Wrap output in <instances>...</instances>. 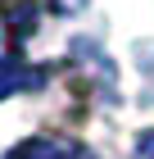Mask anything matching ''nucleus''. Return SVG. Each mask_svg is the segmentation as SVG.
<instances>
[{
	"instance_id": "f257e3e1",
	"label": "nucleus",
	"mask_w": 154,
	"mask_h": 159,
	"mask_svg": "<svg viewBox=\"0 0 154 159\" xmlns=\"http://www.w3.org/2000/svg\"><path fill=\"white\" fill-rule=\"evenodd\" d=\"M9 159H86V155L77 146H68V141H41L36 136V141H23Z\"/></svg>"
},
{
	"instance_id": "f03ea898",
	"label": "nucleus",
	"mask_w": 154,
	"mask_h": 159,
	"mask_svg": "<svg viewBox=\"0 0 154 159\" xmlns=\"http://www.w3.org/2000/svg\"><path fill=\"white\" fill-rule=\"evenodd\" d=\"M41 77L32 73V68H23V64H14V59H5L0 64V100L9 96V91H18V86H36Z\"/></svg>"
},
{
	"instance_id": "7ed1b4c3",
	"label": "nucleus",
	"mask_w": 154,
	"mask_h": 159,
	"mask_svg": "<svg viewBox=\"0 0 154 159\" xmlns=\"http://www.w3.org/2000/svg\"><path fill=\"white\" fill-rule=\"evenodd\" d=\"M136 159H154V132L141 136V146H136Z\"/></svg>"
},
{
	"instance_id": "20e7f679",
	"label": "nucleus",
	"mask_w": 154,
	"mask_h": 159,
	"mask_svg": "<svg viewBox=\"0 0 154 159\" xmlns=\"http://www.w3.org/2000/svg\"><path fill=\"white\" fill-rule=\"evenodd\" d=\"M0 64H5V27H0Z\"/></svg>"
}]
</instances>
